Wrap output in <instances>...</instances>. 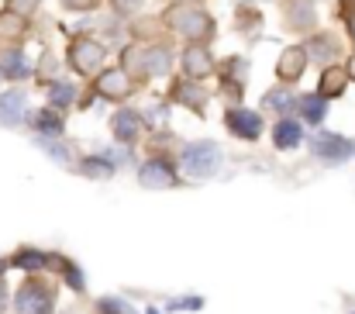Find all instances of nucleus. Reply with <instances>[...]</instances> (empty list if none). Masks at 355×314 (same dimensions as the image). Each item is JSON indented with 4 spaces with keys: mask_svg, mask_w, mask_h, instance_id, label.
Here are the masks:
<instances>
[{
    "mask_svg": "<svg viewBox=\"0 0 355 314\" xmlns=\"http://www.w3.org/2000/svg\"><path fill=\"white\" fill-rule=\"evenodd\" d=\"M290 104H293V94H290V90H272V94H266V107L276 110V114H283Z\"/></svg>",
    "mask_w": 355,
    "mask_h": 314,
    "instance_id": "6ab92c4d",
    "label": "nucleus"
},
{
    "mask_svg": "<svg viewBox=\"0 0 355 314\" xmlns=\"http://www.w3.org/2000/svg\"><path fill=\"white\" fill-rule=\"evenodd\" d=\"M304 66H307V49H286L276 63V73H279V80L293 83L304 76Z\"/></svg>",
    "mask_w": 355,
    "mask_h": 314,
    "instance_id": "0eeeda50",
    "label": "nucleus"
},
{
    "mask_svg": "<svg viewBox=\"0 0 355 314\" xmlns=\"http://www.w3.org/2000/svg\"><path fill=\"white\" fill-rule=\"evenodd\" d=\"M17 110H24V94H21V90L0 97V114H3L7 121H17Z\"/></svg>",
    "mask_w": 355,
    "mask_h": 314,
    "instance_id": "f3484780",
    "label": "nucleus"
},
{
    "mask_svg": "<svg viewBox=\"0 0 355 314\" xmlns=\"http://www.w3.org/2000/svg\"><path fill=\"white\" fill-rule=\"evenodd\" d=\"M176 3H183V7H190V3H200V0H176Z\"/></svg>",
    "mask_w": 355,
    "mask_h": 314,
    "instance_id": "7c9ffc66",
    "label": "nucleus"
},
{
    "mask_svg": "<svg viewBox=\"0 0 355 314\" xmlns=\"http://www.w3.org/2000/svg\"><path fill=\"white\" fill-rule=\"evenodd\" d=\"M69 63H73L76 73L90 76V73H97V69L104 66V49H101L97 42H90V38H80V42H73V49H69Z\"/></svg>",
    "mask_w": 355,
    "mask_h": 314,
    "instance_id": "7ed1b4c3",
    "label": "nucleus"
},
{
    "mask_svg": "<svg viewBox=\"0 0 355 314\" xmlns=\"http://www.w3.org/2000/svg\"><path fill=\"white\" fill-rule=\"evenodd\" d=\"M0 308H3V287H0Z\"/></svg>",
    "mask_w": 355,
    "mask_h": 314,
    "instance_id": "473e14b6",
    "label": "nucleus"
},
{
    "mask_svg": "<svg viewBox=\"0 0 355 314\" xmlns=\"http://www.w3.org/2000/svg\"><path fill=\"white\" fill-rule=\"evenodd\" d=\"M314 152L321 156V159H349L352 156V142H345L342 135H328V131H321L318 138H314Z\"/></svg>",
    "mask_w": 355,
    "mask_h": 314,
    "instance_id": "39448f33",
    "label": "nucleus"
},
{
    "mask_svg": "<svg viewBox=\"0 0 355 314\" xmlns=\"http://www.w3.org/2000/svg\"><path fill=\"white\" fill-rule=\"evenodd\" d=\"M345 83H349V73L338 69V66H328L321 73V97H338L345 90Z\"/></svg>",
    "mask_w": 355,
    "mask_h": 314,
    "instance_id": "9b49d317",
    "label": "nucleus"
},
{
    "mask_svg": "<svg viewBox=\"0 0 355 314\" xmlns=\"http://www.w3.org/2000/svg\"><path fill=\"white\" fill-rule=\"evenodd\" d=\"M183 69L200 80V76H207V73L214 69V63H211V56H207L204 45H193V49H187V56H183Z\"/></svg>",
    "mask_w": 355,
    "mask_h": 314,
    "instance_id": "1a4fd4ad",
    "label": "nucleus"
},
{
    "mask_svg": "<svg viewBox=\"0 0 355 314\" xmlns=\"http://www.w3.org/2000/svg\"><path fill=\"white\" fill-rule=\"evenodd\" d=\"M300 138H304V131H300L297 121H279V124L272 128V142H276V149H293V145H300Z\"/></svg>",
    "mask_w": 355,
    "mask_h": 314,
    "instance_id": "f8f14e48",
    "label": "nucleus"
},
{
    "mask_svg": "<svg viewBox=\"0 0 355 314\" xmlns=\"http://www.w3.org/2000/svg\"><path fill=\"white\" fill-rule=\"evenodd\" d=\"M38 128H42V131H59V128H62V121H59L55 114H49V110H45V114L38 117Z\"/></svg>",
    "mask_w": 355,
    "mask_h": 314,
    "instance_id": "393cba45",
    "label": "nucleus"
},
{
    "mask_svg": "<svg viewBox=\"0 0 355 314\" xmlns=\"http://www.w3.org/2000/svg\"><path fill=\"white\" fill-rule=\"evenodd\" d=\"M24 28V21L17 14H0V35H17Z\"/></svg>",
    "mask_w": 355,
    "mask_h": 314,
    "instance_id": "5701e85b",
    "label": "nucleus"
},
{
    "mask_svg": "<svg viewBox=\"0 0 355 314\" xmlns=\"http://www.w3.org/2000/svg\"><path fill=\"white\" fill-rule=\"evenodd\" d=\"M166 24L176 28V31H183V35L193 38V42H204L207 35H214V21H211L204 10H197V7H183V3H176V7L166 14Z\"/></svg>",
    "mask_w": 355,
    "mask_h": 314,
    "instance_id": "f257e3e1",
    "label": "nucleus"
},
{
    "mask_svg": "<svg viewBox=\"0 0 355 314\" xmlns=\"http://www.w3.org/2000/svg\"><path fill=\"white\" fill-rule=\"evenodd\" d=\"M49 97H52V104H69V101H73V97H76V90H73V87H66V83H55V87H52V90H49Z\"/></svg>",
    "mask_w": 355,
    "mask_h": 314,
    "instance_id": "412c9836",
    "label": "nucleus"
},
{
    "mask_svg": "<svg viewBox=\"0 0 355 314\" xmlns=\"http://www.w3.org/2000/svg\"><path fill=\"white\" fill-rule=\"evenodd\" d=\"M114 3H118V10H135L141 0H114Z\"/></svg>",
    "mask_w": 355,
    "mask_h": 314,
    "instance_id": "c85d7f7f",
    "label": "nucleus"
},
{
    "mask_svg": "<svg viewBox=\"0 0 355 314\" xmlns=\"http://www.w3.org/2000/svg\"><path fill=\"white\" fill-rule=\"evenodd\" d=\"M52 311V290L42 283H24L17 294V314H49Z\"/></svg>",
    "mask_w": 355,
    "mask_h": 314,
    "instance_id": "20e7f679",
    "label": "nucleus"
},
{
    "mask_svg": "<svg viewBox=\"0 0 355 314\" xmlns=\"http://www.w3.org/2000/svg\"><path fill=\"white\" fill-rule=\"evenodd\" d=\"M290 21H297V24H304V28H311L314 24V10H311V3H297L293 10H290Z\"/></svg>",
    "mask_w": 355,
    "mask_h": 314,
    "instance_id": "aec40b11",
    "label": "nucleus"
},
{
    "mask_svg": "<svg viewBox=\"0 0 355 314\" xmlns=\"http://www.w3.org/2000/svg\"><path fill=\"white\" fill-rule=\"evenodd\" d=\"M228 128L241 135V138H248V142H255L259 135H262V117L255 114V110H228Z\"/></svg>",
    "mask_w": 355,
    "mask_h": 314,
    "instance_id": "423d86ee",
    "label": "nucleus"
},
{
    "mask_svg": "<svg viewBox=\"0 0 355 314\" xmlns=\"http://www.w3.org/2000/svg\"><path fill=\"white\" fill-rule=\"evenodd\" d=\"M138 180H141V187H148V190H159V187H173L176 183V176L169 173V166L159 159H152V163H145L141 166V173H138Z\"/></svg>",
    "mask_w": 355,
    "mask_h": 314,
    "instance_id": "6e6552de",
    "label": "nucleus"
},
{
    "mask_svg": "<svg viewBox=\"0 0 355 314\" xmlns=\"http://www.w3.org/2000/svg\"><path fill=\"white\" fill-rule=\"evenodd\" d=\"M35 3H38V0H10V7H14V14H21V10L28 14V10H31Z\"/></svg>",
    "mask_w": 355,
    "mask_h": 314,
    "instance_id": "a878e982",
    "label": "nucleus"
},
{
    "mask_svg": "<svg viewBox=\"0 0 355 314\" xmlns=\"http://www.w3.org/2000/svg\"><path fill=\"white\" fill-rule=\"evenodd\" d=\"M101 311H107V314H121V304H118V301H101Z\"/></svg>",
    "mask_w": 355,
    "mask_h": 314,
    "instance_id": "bb28decb",
    "label": "nucleus"
},
{
    "mask_svg": "<svg viewBox=\"0 0 355 314\" xmlns=\"http://www.w3.org/2000/svg\"><path fill=\"white\" fill-rule=\"evenodd\" d=\"M218 163H221V152L211 142H197V145H187L183 149V170L190 176H207V173L218 170Z\"/></svg>",
    "mask_w": 355,
    "mask_h": 314,
    "instance_id": "f03ea898",
    "label": "nucleus"
},
{
    "mask_svg": "<svg viewBox=\"0 0 355 314\" xmlns=\"http://www.w3.org/2000/svg\"><path fill=\"white\" fill-rule=\"evenodd\" d=\"M345 73H352V80H355V56H352V66H349V69H345Z\"/></svg>",
    "mask_w": 355,
    "mask_h": 314,
    "instance_id": "2f4dec72",
    "label": "nucleus"
},
{
    "mask_svg": "<svg viewBox=\"0 0 355 314\" xmlns=\"http://www.w3.org/2000/svg\"><path fill=\"white\" fill-rule=\"evenodd\" d=\"M17 266H24V270H42V266H49L52 259L49 256H42V252H31V249H24L17 259H14Z\"/></svg>",
    "mask_w": 355,
    "mask_h": 314,
    "instance_id": "a211bd4d",
    "label": "nucleus"
},
{
    "mask_svg": "<svg viewBox=\"0 0 355 314\" xmlns=\"http://www.w3.org/2000/svg\"><path fill=\"white\" fill-rule=\"evenodd\" d=\"M180 87H183V90H180V101H183V104L197 107V110L204 107V94H200V90H193V87H187V83H180Z\"/></svg>",
    "mask_w": 355,
    "mask_h": 314,
    "instance_id": "b1692460",
    "label": "nucleus"
},
{
    "mask_svg": "<svg viewBox=\"0 0 355 314\" xmlns=\"http://www.w3.org/2000/svg\"><path fill=\"white\" fill-rule=\"evenodd\" d=\"M300 107V114H304V121H311V124H318L324 114H328V104H324V97L321 94H311V97H300L297 101Z\"/></svg>",
    "mask_w": 355,
    "mask_h": 314,
    "instance_id": "ddd939ff",
    "label": "nucleus"
},
{
    "mask_svg": "<svg viewBox=\"0 0 355 314\" xmlns=\"http://www.w3.org/2000/svg\"><path fill=\"white\" fill-rule=\"evenodd\" d=\"M128 90H131V83H128V73H124V69H107V73L101 76V94H104V97L118 101Z\"/></svg>",
    "mask_w": 355,
    "mask_h": 314,
    "instance_id": "9d476101",
    "label": "nucleus"
},
{
    "mask_svg": "<svg viewBox=\"0 0 355 314\" xmlns=\"http://www.w3.org/2000/svg\"><path fill=\"white\" fill-rule=\"evenodd\" d=\"M349 28H352V38H355V7H352V14H349Z\"/></svg>",
    "mask_w": 355,
    "mask_h": 314,
    "instance_id": "c756f323",
    "label": "nucleus"
},
{
    "mask_svg": "<svg viewBox=\"0 0 355 314\" xmlns=\"http://www.w3.org/2000/svg\"><path fill=\"white\" fill-rule=\"evenodd\" d=\"M83 173H90V176H111V163L107 159H87L83 163Z\"/></svg>",
    "mask_w": 355,
    "mask_h": 314,
    "instance_id": "4be33fe9",
    "label": "nucleus"
},
{
    "mask_svg": "<svg viewBox=\"0 0 355 314\" xmlns=\"http://www.w3.org/2000/svg\"><path fill=\"white\" fill-rule=\"evenodd\" d=\"M169 69V52L166 49H148L145 52V73L148 76H162Z\"/></svg>",
    "mask_w": 355,
    "mask_h": 314,
    "instance_id": "2eb2a0df",
    "label": "nucleus"
},
{
    "mask_svg": "<svg viewBox=\"0 0 355 314\" xmlns=\"http://www.w3.org/2000/svg\"><path fill=\"white\" fill-rule=\"evenodd\" d=\"M97 0H66V7H80V10H87V7H94Z\"/></svg>",
    "mask_w": 355,
    "mask_h": 314,
    "instance_id": "cd10ccee",
    "label": "nucleus"
},
{
    "mask_svg": "<svg viewBox=\"0 0 355 314\" xmlns=\"http://www.w3.org/2000/svg\"><path fill=\"white\" fill-rule=\"evenodd\" d=\"M138 114H131V110H121L118 117H114V135H118L121 142H135V135H138Z\"/></svg>",
    "mask_w": 355,
    "mask_h": 314,
    "instance_id": "4468645a",
    "label": "nucleus"
},
{
    "mask_svg": "<svg viewBox=\"0 0 355 314\" xmlns=\"http://www.w3.org/2000/svg\"><path fill=\"white\" fill-rule=\"evenodd\" d=\"M21 59H24L21 52H14V49H0V69H3L7 76H24V73H28V66H24Z\"/></svg>",
    "mask_w": 355,
    "mask_h": 314,
    "instance_id": "dca6fc26",
    "label": "nucleus"
}]
</instances>
